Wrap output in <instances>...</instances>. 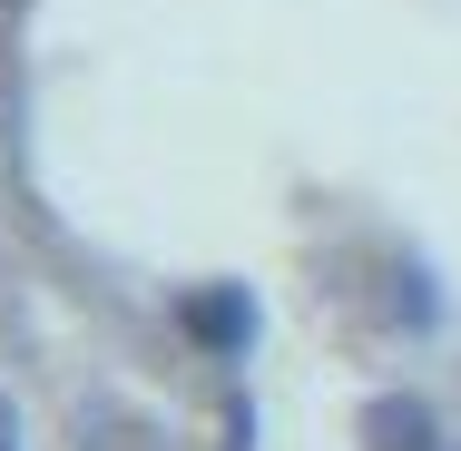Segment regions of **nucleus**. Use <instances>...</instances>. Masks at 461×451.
Instances as JSON below:
<instances>
[{
	"instance_id": "nucleus-2",
	"label": "nucleus",
	"mask_w": 461,
	"mask_h": 451,
	"mask_svg": "<svg viewBox=\"0 0 461 451\" xmlns=\"http://www.w3.org/2000/svg\"><path fill=\"white\" fill-rule=\"evenodd\" d=\"M373 442H383V451H432L422 402H373Z\"/></svg>"
},
{
	"instance_id": "nucleus-1",
	"label": "nucleus",
	"mask_w": 461,
	"mask_h": 451,
	"mask_svg": "<svg viewBox=\"0 0 461 451\" xmlns=\"http://www.w3.org/2000/svg\"><path fill=\"white\" fill-rule=\"evenodd\" d=\"M186 334H196V344H216V354H236V344L256 334V304H246L236 284H226V294H196V304H186Z\"/></svg>"
},
{
	"instance_id": "nucleus-3",
	"label": "nucleus",
	"mask_w": 461,
	"mask_h": 451,
	"mask_svg": "<svg viewBox=\"0 0 461 451\" xmlns=\"http://www.w3.org/2000/svg\"><path fill=\"white\" fill-rule=\"evenodd\" d=\"M10 442H20V432H10V402H0V451H10Z\"/></svg>"
}]
</instances>
